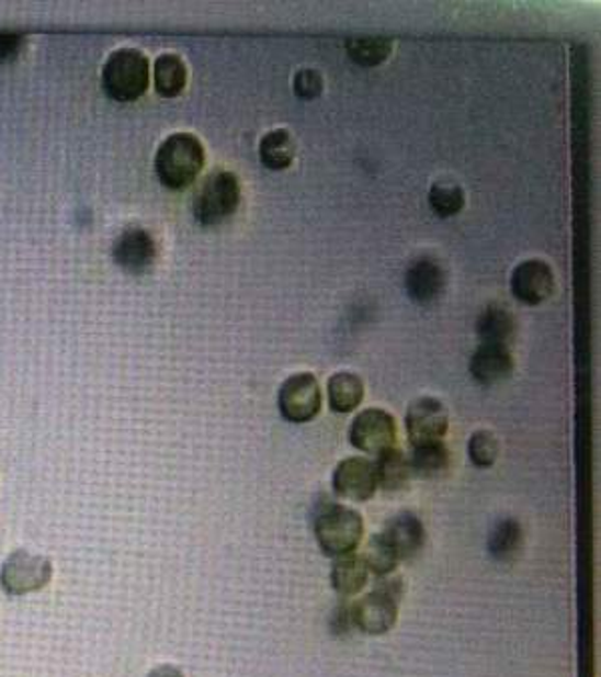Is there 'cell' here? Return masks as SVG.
I'll list each match as a JSON object with an SVG mask.
<instances>
[{"mask_svg":"<svg viewBox=\"0 0 601 677\" xmlns=\"http://www.w3.org/2000/svg\"><path fill=\"white\" fill-rule=\"evenodd\" d=\"M363 531L365 521L353 507L337 504L327 495L313 504V533L325 555L337 560L353 553L363 540Z\"/></svg>","mask_w":601,"mask_h":677,"instance_id":"1","label":"cell"},{"mask_svg":"<svg viewBox=\"0 0 601 677\" xmlns=\"http://www.w3.org/2000/svg\"><path fill=\"white\" fill-rule=\"evenodd\" d=\"M205 167L203 143L191 133H174L165 138L155 157V171L167 189L183 191Z\"/></svg>","mask_w":601,"mask_h":677,"instance_id":"2","label":"cell"},{"mask_svg":"<svg viewBox=\"0 0 601 677\" xmlns=\"http://www.w3.org/2000/svg\"><path fill=\"white\" fill-rule=\"evenodd\" d=\"M150 63L139 48H118L104 63L101 87L116 103H135L149 91Z\"/></svg>","mask_w":601,"mask_h":677,"instance_id":"3","label":"cell"},{"mask_svg":"<svg viewBox=\"0 0 601 677\" xmlns=\"http://www.w3.org/2000/svg\"><path fill=\"white\" fill-rule=\"evenodd\" d=\"M241 203V183L235 172L208 174L193 199V215L201 227H217L235 215Z\"/></svg>","mask_w":601,"mask_h":677,"instance_id":"4","label":"cell"},{"mask_svg":"<svg viewBox=\"0 0 601 677\" xmlns=\"http://www.w3.org/2000/svg\"><path fill=\"white\" fill-rule=\"evenodd\" d=\"M53 579V563L45 555L16 550L0 567V586L9 596H26L41 591Z\"/></svg>","mask_w":601,"mask_h":677,"instance_id":"5","label":"cell"},{"mask_svg":"<svg viewBox=\"0 0 601 677\" xmlns=\"http://www.w3.org/2000/svg\"><path fill=\"white\" fill-rule=\"evenodd\" d=\"M277 407L281 417L290 424L313 421L324 407V393L317 377L305 371L287 377L279 387Z\"/></svg>","mask_w":601,"mask_h":677,"instance_id":"6","label":"cell"},{"mask_svg":"<svg viewBox=\"0 0 601 677\" xmlns=\"http://www.w3.org/2000/svg\"><path fill=\"white\" fill-rule=\"evenodd\" d=\"M349 443L375 458L397 448V424L394 415L379 407L361 411L349 425Z\"/></svg>","mask_w":601,"mask_h":677,"instance_id":"7","label":"cell"},{"mask_svg":"<svg viewBox=\"0 0 601 677\" xmlns=\"http://www.w3.org/2000/svg\"><path fill=\"white\" fill-rule=\"evenodd\" d=\"M405 429L411 445L443 441L450 429V411L435 397H419L405 414Z\"/></svg>","mask_w":601,"mask_h":677,"instance_id":"8","label":"cell"},{"mask_svg":"<svg viewBox=\"0 0 601 677\" xmlns=\"http://www.w3.org/2000/svg\"><path fill=\"white\" fill-rule=\"evenodd\" d=\"M333 494L353 504H365L377 492L375 465L367 458H348L339 461L331 477Z\"/></svg>","mask_w":601,"mask_h":677,"instance_id":"9","label":"cell"},{"mask_svg":"<svg viewBox=\"0 0 601 677\" xmlns=\"http://www.w3.org/2000/svg\"><path fill=\"white\" fill-rule=\"evenodd\" d=\"M554 287V269L542 259L523 261L511 273V293L525 305H542L552 297Z\"/></svg>","mask_w":601,"mask_h":677,"instance_id":"10","label":"cell"},{"mask_svg":"<svg viewBox=\"0 0 601 677\" xmlns=\"http://www.w3.org/2000/svg\"><path fill=\"white\" fill-rule=\"evenodd\" d=\"M115 263L131 275H143L157 261V245L149 230L128 227L116 237L113 245Z\"/></svg>","mask_w":601,"mask_h":677,"instance_id":"11","label":"cell"},{"mask_svg":"<svg viewBox=\"0 0 601 677\" xmlns=\"http://www.w3.org/2000/svg\"><path fill=\"white\" fill-rule=\"evenodd\" d=\"M355 628L367 635L392 632L399 616V603L379 591H370L351 603Z\"/></svg>","mask_w":601,"mask_h":677,"instance_id":"12","label":"cell"},{"mask_svg":"<svg viewBox=\"0 0 601 677\" xmlns=\"http://www.w3.org/2000/svg\"><path fill=\"white\" fill-rule=\"evenodd\" d=\"M445 289V271L435 259L421 257L405 271V293L419 305H429Z\"/></svg>","mask_w":601,"mask_h":677,"instance_id":"13","label":"cell"},{"mask_svg":"<svg viewBox=\"0 0 601 677\" xmlns=\"http://www.w3.org/2000/svg\"><path fill=\"white\" fill-rule=\"evenodd\" d=\"M382 535L394 548L399 562L411 560L426 543V526L413 511H399L385 523Z\"/></svg>","mask_w":601,"mask_h":677,"instance_id":"14","label":"cell"},{"mask_svg":"<svg viewBox=\"0 0 601 677\" xmlns=\"http://www.w3.org/2000/svg\"><path fill=\"white\" fill-rule=\"evenodd\" d=\"M513 369V356L503 345L481 343L469 359V373L479 385H496L509 380Z\"/></svg>","mask_w":601,"mask_h":677,"instance_id":"15","label":"cell"},{"mask_svg":"<svg viewBox=\"0 0 601 677\" xmlns=\"http://www.w3.org/2000/svg\"><path fill=\"white\" fill-rule=\"evenodd\" d=\"M411 475L419 479H440L451 465V453L443 441H431L413 445L411 455H407Z\"/></svg>","mask_w":601,"mask_h":677,"instance_id":"16","label":"cell"},{"mask_svg":"<svg viewBox=\"0 0 601 677\" xmlns=\"http://www.w3.org/2000/svg\"><path fill=\"white\" fill-rule=\"evenodd\" d=\"M363 397H365V385L355 373L339 371L327 381V402L331 411L336 414L345 415L355 411Z\"/></svg>","mask_w":601,"mask_h":677,"instance_id":"17","label":"cell"},{"mask_svg":"<svg viewBox=\"0 0 601 677\" xmlns=\"http://www.w3.org/2000/svg\"><path fill=\"white\" fill-rule=\"evenodd\" d=\"M475 329L481 343L509 347L515 337V319L508 309L491 305L481 311L475 323Z\"/></svg>","mask_w":601,"mask_h":677,"instance_id":"18","label":"cell"},{"mask_svg":"<svg viewBox=\"0 0 601 677\" xmlns=\"http://www.w3.org/2000/svg\"><path fill=\"white\" fill-rule=\"evenodd\" d=\"M486 545L489 555L499 562H508L511 557H515L523 545V529L520 521L513 517L498 519L487 533Z\"/></svg>","mask_w":601,"mask_h":677,"instance_id":"19","label":"cell"},{"mask_svg":"<svg viewBox=\"0 0 601 677\" xmlns=\"http://www.w3.org/2000/svg\"><path fill=\"white\" fill-rule=\"evenodd\" d=\"M370 569L361 555L349 553L343 557H337L331 567V586L339 596H355L363 587L367 586Z\"/></svg>","mask_w":601,"mask_h":677,"instance_id":"20","label":"cell"},{"mask_svg":"<svg viewBox=\"0 0 601 677\" xmlns=\"http://www.w3.org/2000/svg\"><path fill=\"white\" fill-rule=\"evenodd\" d=\"M373 465H375L377 487H382L383 492H401L413 477L409 460L401 449L385 451L377 461H373Z\"/></svg>","mask_w":601,"mask_h":677,"instance_id":"21","label":"cell"},{"mask_svg":"<svg viewBox=\"0 0 601 677\" xmlns=\"http://www.w3.org/2000/svg\"><path fill=\"white\" fill-rule=\"evenodd\" d=\"M295 153H297L295 140L291 137L290 131H285V128L269 131L259 143V159L269 171L290 169L295 161Z\"/></svg>","mask_w":601,"mask_h":677,"instance_id":"22","label":"cell"},{"mask_svg":"<svg viewBox=\"0 0 601 677\" xmlns=\"http://www.w3.org/2000/svg\"><path fill=\"white\" fill-rule=\"evenodd\" d=\"M185 60L177 55H161L155 60V91L162 99H174L185 91Z\"/></svg>","mask_w":601,"mask_h":677,"instance_id":"23","label":"cell"},{"mask_svg":"<svg viewBox=\"0 0 601 677\" xmlns=\"http://www.w3.org/2000/svg\"><path fill=\"white\" fill-rule=\"evenodd\" d=\"M394 43L385 36H355L348 41V55L359 67H379L392 55Z\"/></svg>","mask_w":601,"mask_h":677,"instance_id":"24","label":"cell"},{"mask_svg":"<svg viewBox=\"0 0 601 677\" xmlns=\"http://www.w3.org/2000/svg\"><path fill=\"white\" fill-rule=\"evenodd\" d=\"M361 560L367 565L370 574L375 577H382V575L394 574L399 565V557L395 553L394 548L387 543V540L383 538L382 533H375L371 535L363 553H361Z\"/></svg>","mask_w":601,"mask_h":677,"instance_id":"25","label":"cell"},{"mask_svg":"<svg viewBox=\"0 0 601 677\" xmlns=\"http://www.w3.org/2000/svg\"><path fill=\"white\" fill-rule=\"evenodd\" d=\"M429 207L441 218L455 217L465 207V193L457 184L438 183L429 191Z\"/></svg>","mask_w":601,"mask_h":677,"instance_id":"26","label":"cell"},{"mask_svg":"<svg viewBox=\"0 0 601 677\" xmlns=\"http://www.w3.org/2000/svg\"><path fill=\"white\" fill-rule=\"evenodd\" d=\"M467 455L477 470H489L499 458L498 437L487 429L475 431L467 443Z\"/></svg>","mask_w":601,"mask_h":677,"instance_id":"27","label":"cell"},{"mask_svg":"<svg viewBox=\"0 0 601 677\" xmlns=\"http://www.w3.org/2000/svg\"><path fill=\"white\" fill-rule=\"evenodd\" d=\"M295 94L303 101H315L324 92V77L313 69H303L295 75L293 81Z\"/></svg>","mask_w":601,"mask_h":677,"instance_id":"28","label":"cell"},{"mask_svg":"<svg viewBox=\"0 0 601 677\" xmlns=\"http://www.w3.org/2000/svg\"><path fill=\"white\" fill-rule=\"evenodd\" d=\"M329 630L337 637H343L348 633L355 630V623H353V611H351V603L343 601L336 606V609L331 611V618H329Z\"/></svg>","mask_w":601,"mask_h":677,"instance_id":"29","label":"cell"},{"mask_svg":"<svg viewBox=\"0 0 601 677\" xmlns=\"http://www.w3.org/2000/svg\"><path fill=\"white\" fill-rule=\"evenodd\" d=\"M375 591H379L383 596L392 597V599L399 603L405 594V582L395 572L394 574L382 575V577H377Z\"/></svg>","mask_w":601,"mask_h":677,"instance_id":"30","label":"cell"},{"mask_svg":"<svg viewBox=\"0 0 601 677\" xmlns=\"http://www.w3.org/2000/svg\"><path fill=\"white\" fill-rule=\"evenodd\" d=\"M21 48H23V35L0 33V63L19 57Z\"/></svg>","mask_w":601,"mask_h":677,"instance_id":"31","label":"cell"},{"mask_svg":"<svg viewBox=\"0 0 601 677\" xmlns=\"http://www.w3.org/2000/svg\"><path fill=\"white\" fill-rule=\"evenodd\" d=\"M147 677H185L181 667L173 664H162V666L152 667Z\"/></svg>","mask_w":601,"mask_h":677,"instance_id":"32","label":"cell"}]
</instances>
